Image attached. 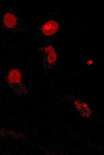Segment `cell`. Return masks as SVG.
I'll use <instances>...</instances> for the list:
<instances>
[{
	"mask_svg": "<svg viewBox=\"0 0 104 155\" xmlns=\"http://www.w3.org/2000/svg\"><path fill=\"white\" fill-rule=\"evenodd\" d=\"M59 27L58 24L56 22L53 20H50L43 25L42 30L45 35L50 36L56 32Z\"/></svg>",
	"mask_w": 104,
	"mask_h": 155,
	"instance_id": "cell-1",
	"label": "cell"
},
{
	"mask_svg": "<svg viewBox=\"0 0 104 155\" xmlns=\"http://www.w3.org/2000/svg\"><path fill=\"white\" fill-rule=\"evenodd\" d=\"M4 22L7 27L11 28L13 27L16 24V19L15 17L11 13H7L4 17Z\"/></svg>",
	"mask_w": 104,
	"mask_h": 155,
	"instance_id": "cell-2",
	"label": "cell"
},
{
	"mask_svg": "<svg viewBox=\"0 0 104 155\" xmlns=\"http://www.w3.org/2000/svg\"><path fill=\"white\" fill-rule=\"evenodd\" d=\"M50 52L48 57V61L50 63H52L56 59V56L53 49L51 47H47Z\"/></svg>",
	"mask_w": 104,
	"mask_h": 155,
	"instance_id": "cell-3",
	"label": "cell"
}]
</instances>
